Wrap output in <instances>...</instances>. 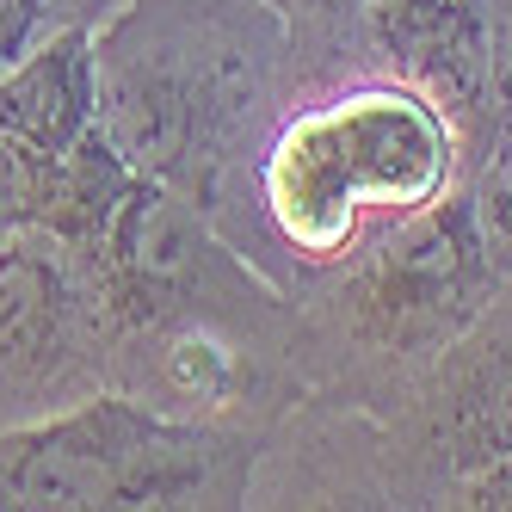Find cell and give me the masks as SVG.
<instances>
[{"instance_id": "cell-12", "label": "cell", "mask_w": 512, "mask_h": 512, "mask_svg": "<svg viewBox=\"0 0 512 512\" xmlns=\"http://www.w3.org/2000/svg\"><path fill=\"white\" fill-rule=\"evenodd\" d=\"M31 204H38V155H25L0 136V235L31 223Z\"/></svg>"}, {"instance_id": "cell-5", "label": "cell", "mask_w": 512, "mask_h": 512, "mask_svg": "<svg viewBox=\"0 0 512 512\" xmlns=\"http://www.w3.org/2000/svg\"><path fill=\"white\" fill-rule=\"evenodd\" d=\"M112 389L173 420L272 432L303 401L290 358V297L266 272H247L204 297L118 315Z\"/></svg>"}, {"instance_id": "cell-7", "label": "cell", "mask_w": 512, "mask_h": 512, "mask_svg": "<svg viewBox=\"0 0 512 512\" xmlns=\"http://www.w3.org/2000/svg\"><path fill=\"white\" fill-rule=\"evenodd\" d=\"M112 389L99 266L44 223L0 235V432Z\"/></svg>"}, {"instance_id": "cell-13", "label": "cell", "mask_w": 512, "mask_h": 512, "mask_svg": "<svg viewBox=\"0 0 512 512\" xmlns=\"http://www.w3.org/2000/svg\"><path fill=\"white\" fill-rule=\"evenodd\" d=\"M445 506L451 512H512V457L482 469V475H469L463 488H451Z\"/></svg>"}, {"instance_id": "cell-9", "label": "cell", "mask_w": 512, "mask_h": 512, "mask_svg": "<svg viewBox=\"0 0 512 512\" xmlns=\"http://www.w3.org/2000/svg\"><path fill=\"white\" fill-rule=\"evenodd\" d=\"M290 25V62L297 68H321V62H346L364 56L358 31L371 0H272Z\"/></svg>"}, {"instance_id": "cell-4", "label": "cell", "mask_w": 512, "mask_h": 512, "mask_svg": "<svg viewBox=\"0 0 512 512\" xmlns=\"http://www.w3.org/2000/svg\"><path fill=\"white\" fill-rule=\"evenodd\" d=\"M266 432L198 426L99 389L0 432V512H235Z\"/></svg>"}, {"instance_id": "cell-2", "label": "cell", "mask_w": 512, "mask_h": 512, "mask_svg": "<svg viewBox=\"0 0 512 512\" xmlns=\"http://www.w3.org/2000/svg\"><path fill=\"white\" fill-rule=\"evenodd\" d=\"M290 81L272 0H118L93 25L105 142L161 186L210 198Z\"/></svg>"}, {"instance_id": "cell-3", "label": "cell", "mask_w": 512, "mask_h": 512, "mask_svg": "<svg viewBox=\"0 0 512 512\" xmlns=\"http://www.w3.org/2000/svg\"><path fill=\"white\" fill-rule=\"evenodd\" d=\"M500 284L506 272L482 241L463 179L352 266L290 297V358L303 395L383 420Z\"/></svg>"}, {"instance_id": "cell-6", "label": "cell", "mask_w": 512, "mask_h": 512, "mask_svg": "<svg viewBox=\"0 0 512 512\" xmlns=\"http://www.w3.org/2000/svg\"><path fill=\"white\" fill-rule=\"evenodd\" d=\"M512 457V278L377 420L383 506H445Z\"/></svg>"}, {"instance_id": "cell-14", "label": "cell", "mask_w": 512, "mask_h": 512, "mask_svg": "<svg viewBox=\"0 0 512 512\" xmlns=\"http://www.w3.org/2000/svg\"><path fill=\"white\" fill-rule=\"evenodd\" d=\"M112 7H118V0H81V13H87V19H93V25H99V19H105V13H112Z\"/></svg>"}, {"instance_id": "cell-11", "label": "cell", "mask_w": 512, "mask_h": 512, "mask_svg": "<svg viewBox=\"0 0 512 512\" xmlns=\"http://www.w3.org/2000/svg\"><path fill=\"white\" fill-rule=\"evenodd\" d=\"M62 25H93V19L81 13V0H0V68Z\"/></svg>"}, {"instance_id": "cell-8", "label": "cell", "mask_w": 512, "mask_h": 512, "mask_svg": "<svg viewBox=\"0 0 512 512\" xmlns=\"http://www.w3.org/2000/svg\"><path fill=\"white\" fill-rule=\"evenodd\" d=\"M93 130H99L93 25H62L0 68V136L13 149L56 161Z\"/></svg>"}, {"instance_id": "cell-10", "label": "cell", "mask_w": 512, "mask_h": 512, "mask_svg": "<svg viewBox=\"0 0 512 512\" xmlns=\"http://www.w3.org/2000/svg\"><path fill=\"white\" fill-rule=\"evenodd\" d=\"M469 204H475V223H482L488 253L500 260V272L512 278V118L494 124L488 155L475 161V173H469Z\"/></svg>"}, {"instance_id": "cell-1", "label": "cell", "mask_w": 512, "mask_h": 512, "mask_svg": "<svg viewBox=\"0 0 512 512\" xmlns=\"http://www.w3.org/2000/svg\"><path fill=\"white\" fill-rule=\"evenodd\" d=\"M463 179L457 124L408 75L371 56L290 62L278 105L210 186L204 210L247 266L284 297H303Z\"/></svg>"}]
</instances>
